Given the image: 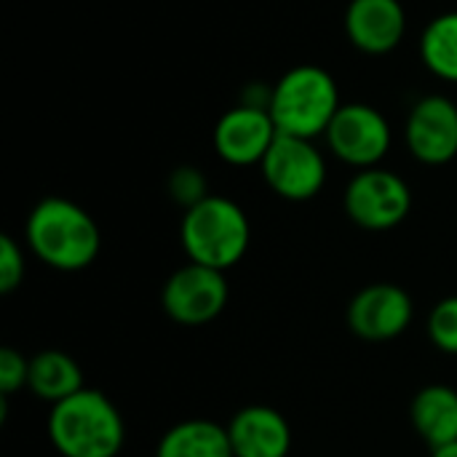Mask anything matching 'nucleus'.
<instances>
[{"instance_id": "f257e3e1", "label": "nucleus", "mask_w": 457, "mask_h": 457, "mask_svg": "<svg viewBox=\"0 0 457 457\" xmlns=\"http://www.w3.org/2000/svg\"><path fill=\"white\" fill-rule=\"evenodd\" d=\"M24 241L43 265L59 273L91 268L102 249V233L94 217L80 204L62 195H48L32 206Z\"/></svg>"}, {"instance_id": "f03ea898", "label": "nucleus", "mask_w": 457, "mask_h": 457, "mask_svg": "<svg viewBox=\"0 0 457 457\" xmlns=\"http://www.w3.org/2000/svg\"><path fill=\"white\" fill-rule=\"evenodd\" d=\"M48 439L62 457H118L126 423L107 394L83 388L48 412Z\"/></svg>"}, {"instance_id": "7ed1b4c3", "label": "nucleus", "mask_w": 457, "mask_h": 457, "mask_svg": "<svg viewBox=\"0 0 457 457\" xmlns=\"http://www.w3.org/2000/svg\"><path fill=\"white\" fill-rule=\"evenodd\" d=\"M268 112L278 134L319 139L343 107L335 78L319 64H297L287 70L268 94Z\"/></svg>"}, {"instance_id": "20e7f679", "label": "nucleus", "mask_w": 457, "mask_h": 457, "mask_svg": "<svg viewBox=\"0 0 457 457\" xmlns=\"http://www.w3.org/2000/svg\"><path fill=\"white\" fill-rule=\"evenodd\" d=\"M249 241L252 225L246 212L225 195H209L182 214L179 244L187 262L228 273L244 260Z\"/></svg>"}, {"instance_id": "39448f33", "label": "nucleus", "mask_w": 457, "mask_h": 457, "mask_svg": "<svg viewBox=\"0 0 457 457\" xmlns=\"http://www.w3.org/2000/svg\"><path fill=\"white\" fill-rule=\"evenodd\" d=\"M343 206L356 228L383 233L399 228L410 217L412 190L396 171L372 166L351 177L343 193Z\"/></svg>"}, {"instance_id": "423d86ee", "label": "nucleus", "mask_w": 457, "mask_h": 457, "mask_svg": "<svg viewBox=\"0 0 457 457\" xmlns=\"http://www.w3.org/2000/svg\"><path fill=\"white\" fill-rule=\"evenodd\" d=\"M230 289L222 270L187 262L174 270L161 289L163 313L182 327H204L222 316Z\"/></svg>"}, {"instance_id": "0eeeda50", "label": "nucleus", "mask_w": 457, "mask_h": 457, "mask_svg": "<svg viewBox=\"0 0 457 457\" xmlns=\"http://www.w3.org/2000/svg\"><path fill=\"white\" fill-rule=\"evenodd\" d=\"M324 139L337 161L361 171L380 166V161L391 150L394 134L388 118L378 107L364 102H348L332 118Z\"/></svg>"}, {"instance_id": "6e6552de", "label": "nucleus", "mask_w": 457, "mask_h": 457, "mask_svg": "<svg viewBox=\"0 0 457 457\" xmlns=\"http://www.w3.org/2000/svg\"><path fill=\"white\" fill-rule=\"evenodd\" d=\"M268 187L284 201H311L327 182V161L316 139L278 134L260 163Z\"/></svg>"}, {"instance_id": "1a4fd4ad", "label": "nucleus", "mask_w": 457, "mask_h": 457, "mask_svg": "<svg viewBox=\"0 0 457 457\" xmlns=\"http://www.w3.org/2000/svg\"><path fill=\"white\" fill-rule=\"evenodd\" d=\"M348 327L359 340L367 343H388L402 337L412 319L415 305L404 287L399 284H370L353 295L348 303Z\"/></svg>"}, {"instance_id": "9d476101", "label": "nucleus", "mask_w": 457, "mask_h": 457, "mask_svg": "<svg viewBox=\"0 0 457 457\" xmlns=\"http://www.w3.org/2000/svg\"><path fill=\"white\" fill-rule=\"evenodd\" d=\"M404 139L415 161L445 166L457 155V104L445 94L420 96L404 123Z\"/></svg>"}, {"instance_id": "9b49d317", "label": "nucleus", "mask_w": 457, "mask_h": 457, "mask_svg": "<svg viewBox=\"0 0 457 457\" xmlns=\"http://www.w3.org/2000/svg\"><path fill=\"white\" fill-rule=\"evenodd\" d=\"M276 137L268 104H236L214 126V150L230 166H260Z\"/></svg>"}, {"instance_id": "f8f14e48", "label": "nucleus", "mask_w": 457, "mask_h": 457, "mask_svg": "<svg viewBox=\"0 0 457 457\" xmlns=\"http://www.w3.org/2000/svg\"><path fill=\"white\" fill-rule=\"evenodd\" d=\"M348 40L372 56L391 54L407 32V11L399 0H351L345 8Z\"/></svg>"}, {"instance_id": "ddd939ff", "label": "nucleus", "mask_w": 457, "mask_h": 457, "mask_svg": "<svg viewBox=\"0 0 457 457\" xmlns=\"http://www.w3.org/2000/svg\"><path fill=\"white\" fill-rule=\"evenodd\" d=\"M228 436L236 457H289L292 453V426L268 404L241 407L228 423Z\"/></svg>"}, {"instance_id": "4468645a", "label": "nucleus", "mask_w": 457, "mask_h": 457, "mask_svg": "<svg viewBox=\"0 0 457 457\" xmlns=\"http://www.w3.org/2000/svg\"><path fill=\"white\" fill-rule=\"evenodd\" d=\"M410 420L426 447L442 450L457 442V391L445 383L420 388L410 404Z\"/></svg>"}, {"instance_id": "2eb2a0df", "label": "nucleus", "mask_w": 457, "mask_h": 457, "mask_svg": "<svg viewBox=\"0 0 457 457\" xmlns=\"http://www.w3.org/2000/svg\"><path fill=\"white\" fill-rule=\"evenodd\" d=\"M27 388L32 391L35 399L48 402L54 407V404H59V402H64V399H70L86 388L83 370L64 351H56V348L40 351L29 359Z\"/></svg>"}, {"instance_id": "dca6fc26", "label": "nucleus", "mask_w": 457, "mask_h": 457, "mask_svg": "<svg viewBox=\"0 0 457 457\" xmlns=\"http://www.w3.org/2000/svg\"><path fill=\"white\" fill-rule=\"evenodd\" d=\"M155 457H236L230 447L228 426L206 418H190L171 426L158 447Z\"/></svg>"}, {"instance_id": "f3484780", "label": "nucleus", "mask_w": 457, "mask_h": 457, "mask_svg": "<svg viewBox=\"0 0 457 457\" xmlns=\"http://www.w3.org/2000/svg\"><path fill=\"white\" fill-rule=\"evenodd\" d=\"M420 59L442 80L457 83V11L439 13L420 35Z\"/></svg>"}, {"instance_id": "a211bd4d", "label": "nucleus", "mask_w": 457, "mask_h": 457, "mask_svg": "<svg viewBox=\"0 0 457 457\" xmlns=\"http://www.w3.org/2000/svg\"><path fill=\"white\" fill-rule=\"evenodd\" d=\"M428 340L447 356H457V295L439 300L428 316Z\"/></svg>"}, {"instance_id": "6ab92c4d", "label": "nucleus", "mask_w": 457, "mask_h": 457, "mask_svg": "<svg viewBox=\"0 0 457 457\" xmlns=\"http://www.w3.org/2000/svg\"><path fill=\"white\" fill-rule=\"evenodd\" d=\"M169 195L182 209H190V206L201 204L204 198H209L212 193L206 187V177L195 166H179L169 177Z\"/></svg>"}, {"instance_id": "aec40b11", "label": "nucleus", "mask_w": 457, "mask_h": 457, "mask_svg": "<svg viewBox=\"0 0 457 457\" xmlns=\"http://www.w3.org/2000/svg\"><path fill=\"white\" fill-rule=\"evenodd\" d=\"M24 252L16 238L0 236V292L11 295L21 287L24 281Z\"/></svg>"}, {"instance_id": "412c9836", "label": "nucleus", "mask_w": 457, "mask_h": 457, "mask_svg": "<svg viewBox=\"0 0 457 457\" xmlns=\"http://www.w3.org/2000/svg\"><path fill=\"white\" fill-rule=\"evenodd\" d=\"M29 378V359L21 356L16 348H0V396L8 399L16 391L27 388Z\"/></svg>"}, {"instance_id": "4be33fe9", "label": "nucleus", "mask_w": 457, "mask_h": 457, "mask_svg": "<svg viewBox=\"0 0 457 457\" xmlns=\"http://www.w3.org/2000/svg\"><path fill=\"white\" fill-rule=\"evenodd\" d=\"M431 457H457V442L450 447H442V450H434Z\"/></svg>"}]
</instances>
